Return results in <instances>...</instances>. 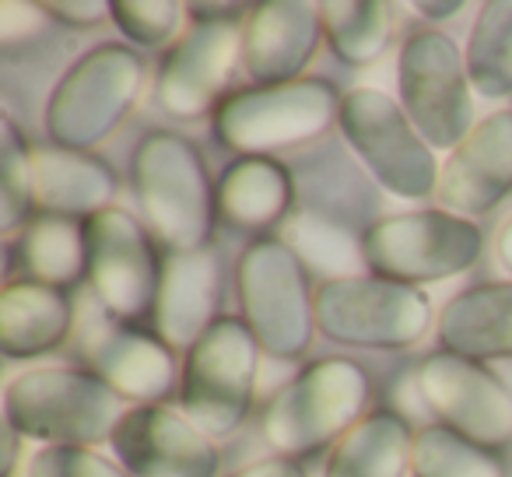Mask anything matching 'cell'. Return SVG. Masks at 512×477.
Returning a JSON list of instances; mask_svg holds the SVG:
<instances>
[{
    "label": "cell",
    "mask_w": 512,
    "mask_h": 477,
    "mask_svg": "<svg viewBox=\"0 0 512 477\" xmlns=\"http://www.w3.org/2000/svg\"><path fill=\"white\" fill-rule=\"evenodd\" d=\"M134 197L144 225L169 253L204 250L218 214V186L207 176V162L190 137L176 130H155L134 148Z\"/></svg>",
    "instance_id": "cell-1"
},
{
    "label": "cell",
    "mask_w": 512,
    "mask_h": 477,
    "mask_svg": "<svg viewBox=\"0 0 512 477\" xmlns=\"http://www.w3.org/2000/svg\"><path fill=\"white\" fill-rule=\"evenodd\" d=\"M344 95L327 78L253 85L228 95L214 113V134L242 158H274L313 144L341 120Z\"/></svg>",
    "instance_id": "cell-2"
},
{
    "label": "cell",
    "mask_w": 512,
    "mask_h": 477,
    "mask_svg": "<svg viewBox=\"0 0 512 477\" xmlns=\"http://www.w3.org/2000/svg\"><path fill=\"white\" fill-rule=\"evenodd\" d=\"M120 397L88 369H29L4 390V421L43 446L109 442L123 418Z\"/></svg>",
    "instance_id": "cell-3"
},
{
    "label": "cell",
    "mask_w": 512,
    "mask_h": 477,
    "mask_svg": "<svg viewBox=\"0 0 512 477\" xmlns=\"http://www.w3.org/2000/svg\"><path fill=\"white\" fill-rule=\"evenodd\" d=\"M372 376L351 358L313 362L267 404L264 439L278 456H309L337 446L369 414Z\"/></svg>",
    "instance_id": "cell-4"
},
{
    "label": "cell",
    "mask_w": 512,
    "mask_h": 477,
    "mask_svg": "<svg viewBox=\"0 0 512 477\" xmlns=\"http://www.w3.org/2000/svg\"><path fill=\"white\" fill-rule=\"evenodd\" d=\"M148 64L134 46L102 43L57 81L46 102V130L60 148L92 151L123 127L141 102Z\"/></svg>",
    "instance_id": "cell-5"
},
{
    "label": "cell",
    "mask_w": 512,
    "mask_h": 477,
    "mask_svg": "<svg viewBox=\"0 0 512 477\" xmlns=\"http://www.w3.org/2000/svg\"><path fill=\"white\" fill-rule=\"evenodd\" d=\"M242 320L271 358H302L316 337V292L281 235L246 246L235 271Z\"/></svg>",
    "instance_id": "cell-6"
},
{
    "label": "cell",
    "mask_w": 512,
    "mask_h": 477,
    "mask_svg": "<svg viewBox=\"0 0 512 477\" xmlns=\"http://www.w3.org/2000/svg\"><path fill=\"white\" fill-rule=\"evenodd\" d=\"M362 250L369 274L421 288L470 271L484 253V232L470 218L425 207L379 218L365 228Z\"/></svg>",
    "instance_id": "cell-7"
},
{
    "label": "cell",
    "mask_w": 512,
    "mask_h": 477,
    "mask_svg": "<svg viewBox=\"0 0 512 477\" xmlns=\"http://www.w3.org/2000/svg\"><path fill=\"white\" fill-rule=\"evenodd\" d=\"M260 355L264 348L239 316H221L186 351L179 400L211 439H225L246 425L256 400Z\"/></svg>",
    "instance_id": "cell-8"
},
{
    "label": "cell",
    "mask_w": 512,
    "mask_h": 477,
    "mask_svg": "<svg viewBox=\"0 0 512 477\" xmlns=\"http://www.w3.org/2000/svg\"><path fill=\"white\" fill-rule=\"evenodd\" d=\"M316 327L344 348L400 351L414 348L432 330V302L421 288L358 274L316 288Z\"/></svg>",
    "instance_id": "cell-9"
},
{
    "label": "cell",
    "mask_w": 512,
    "mask_h": 477,
    "mask_svg": "<svg viewBox=\"0 0 512 477\" xmlns=\"http://www.w3.org/2000/svg\"><path fill=\"white\" fill-rule=\"evenodd\" d=\"M341 137L358 162L376 176L386 193L400 200H425L439 190L435 148L404 113L400 99L379 88H355L344 95Z\"/></svg>",
    "instance_id": "cell-10"
},
{
    "label": "cell",
    "mask_w": 512,
    "mask_h": 477,
    "mask_svg": "<svg viewBox=\"0 0 512 477\" xmlns=\"http://www.w3.org/2000/svg\"><path fill=\"white\" fill-rule=\"evenodd\" d=\"M400 106L435 151H453L477 127L474 85L460 46L435 29L404 39L397 57Z\"/></svg>",
    "instance_id": "cell-11"
},
{
    "label": "cell",
    "mask_w": 512,
    "mask_h": 477,
    "mask_svg": "<svg viewBox=\"0 0 512 477\" xmlns=\"http://www.w3.org/2000/svg\"><path fill=\"white\" fill-rule=\"evenodd\" d=\"M414 386L428 411L474 446L488 453L512 446V386L484 362L439 351L421 362Z\"/></svg>",
    "instance_id": "cell-12"
},
{
    "label": "cell",
    "mask_w": 512,
    "mask_h": 477,
    "mask_svg": "<svg viewBox=\"0 0 512 477\" xmlns=\"http://www.w3.org/2000/svg\"><path fill=\"white\" fill-rule=\"evenodd\" d=\"M88 225V285L113 320L137 323L155 313L162 260L155 257L148 225L123 207L95 214Z\"/></svg>",
    "instance_id": "cell-13"
},
{
    "label": "cell",
    "mask_w": 512,
    "mask_h": 477,
    "mask_svg": "<svg viewBox=\"0 0 512 477\" xmlns=\"http://www.w3.org/2000/svg\"><path fill=\"white\" fill-rule=\"evenodd\" d=\"M235 64H242V22L193 18L155 78V102L172 120H200L225 99Z\"/></svg>",
    "instance_id": "cell-14"
},
{
    "label": "cell",
    "mask_w": 512,
    "mask_h": 477,
    "mask_svg": "<svg viewBox=\"0 0 512 477\" xmlns=\"http://www.w3.org/2000/svg\"><path fill=\"white\" fill-rule=\"evenodd\" d=\"M113 453L134 477H218V442L169 404L130 407L113 432Z\"/></svg>",
    "instance_id": "cell-15"
},
{
    "label": "cell",
    "mask_w": 512,
    "mask_h": 477,
    "mask_svg": "<svg viewBox=\"0 0 512 477\" xmlns=\"http://www.w3.org/2000/svg\"><path fill=\"white\" fill-rule=\"evenodd\" d=\"M442 211L474 221L512 197V109L477 120V127L449 151L439 172Z\"/></svg>",
    "instance_id": "cell-16"
},
{
    "label": "cell",
    "mask_w": 512,
    "mask_h": 477,
    "mask_svg": "<svg viewBox=\"0 0 512 477\" xmlns=\"http://www.w3.org/2000/svg\"><path fill=\"white\" fill-rule=\"evenodd\" d=\"M323 43L320 4L267 0L242 18V71L256 85L299 81Z\"/></svg>",
    "instance_id": "cell-17"
},
{
    "label": "cell",
    "mask_w": 512,
    "mask_h": 477,
    "mask_svg": "<svg viewBox=\"0 0 512 477\" xmlns=\"http://www.w3.org/2000/svg\"><path fill=\"white\" fill-rule=\"evenodd\" d=\"M88 372L102 379L120 400L134 407L162 404L179 379L176 351L155 334L120 323H99L81 344Z\"/></svg>",
    "instance_id": "cell-18"
},
{
    "label": "cell",
    "mask_w": 512,
    "mask_h": 477,
    "mask_svg": "<svg viewBox=\"0 0 512 477\" xmlns=\"http://www.w3.org/2000/svg\"><path fill=\"white\" fill-rule=\"evenodd\" d=\"M221 306V260L211 246L165 253L155 299V337L172 351H190L214 323Z\"/></svg>",
    "instance_id": "cell-19"
},
{
    "label": "cell",
    "mask_w": 512,
    "mask_h": 477,
    "mask_svg": "<svg viewBox=\"0 0 512 477\" xmlns=\"http://www.w3.org/2000/svg\"><path fill=\"white\" fill-rule=\"evenodd\" d=\"M32 176H36L39 211L78 221H92L95 214L109 211L120 193V176L113 165L92 151H71L60 144L39 148L32 155Z\"/></svg>",
    "instance_id": "cell-20"
},
{
    "label": "cell",
    "mask_w": 512,
    "mask_h": 477,
    "mask_svg": "<svg viewBox=\"0 0 512 477\" xmlns=\"http://www.w3.org/2000/svg\"><path fill=\"white\" fill-rule=\"evenodd\" d=\"M439 344L474 362L512 358V281H488L453 295L439 313Z\"/></svg>",
    "instance_id": "cell-21"
},
{
    "label": "cell",
    "mask_w": 512,
    "mask_h": 477,
    "mask_svg": "<svg viewBox=\"0 0 512 477\" xmlns=\"http://www.w3.org/2000/svg\"><path fill=\"white\" fill-rule=\"evenodd\" d=\"M74 330V302L64 288L15 281L0 295V348L22 362L57 351Z\"/></svg>",
    "instance_id": "cell-22"
},
{
    "label": "cell",
    "mask_w": 512,
    "mask_h": 477,
    "mask_svg": "<svg viewBox=\"0 0 512 477\" xmlns=\"http://www.w3.org/2000/svg\"><path fill=\"white\" fill-rule=\"evenodd\" d=\"M218 218L239 232H264L292 218L295 183L278 158H239L218 179Z\"/></svg>",
    "instance_id": "cell-23"
},
{
    "label": "cell",
    "mask_w": 512,
    "mask_h": 477,
    "mask_svg": "<svg viewBox=\"0 0 512 477\" xmlns=\"http://www.w3.org/2000/svg\"><path fill=\"white\" fill-rule=\"evenodd\" d=\"M414 435L404 414L369 411L327 456L323 477H407L414 460Z\"/></svg>",
    "instance_id": "cell-24"
},
{
    "label": "cell",
    "mask_w": 512,
    "mask_h": 477,
    "mask_svg": "<svg viewBox=\"0 0 512 477\" xmlns=\"http://www.w3.org/2000/svg\"><path fill=\"white\" fill-rule=\"evenodd\" d=\"M18 260L29 271V281L67 292L88 278V225L64 214H36L18 239Z\"/></svg>",
    "instance_id": "cell-25"
},
{
    "label": "cell",
    "mask_w": 512,
    "mask_h": 477,
    "mask_svg": "<svg viewBox=\"0 0 512 477\" xmlns=\"http://www.w3.org/2000/svg\"><path fill=\"white\" fill-rule=\"evenodd\" d=\"M281 243L299 257L309 274H320L327 281L358 278L369 274L362 250V235L351 232L344 221L320 211H299L281 225Z\"/></svg>",
    "instance_id": "cell-26"
},
{
    "label": "cell",
    "mask_w": 512,
    "mask_h": 477,
    "mask_svg": "<svg viewBox=\"0 0 512 477\" xmlns=\"http://www.w3.org/2000/svg\"><path fill=\"white\" fill-rule=\"evenodd\" d=\"M323 39L348 67H369L390 50L397 32V8L386 0H330L320 4Z\"/></svg>",
    "instance_id": "cell-27"
},
{
    "label": "cell",
    "mask_w": 512,
    "mask_h": 477,
    "mask_svg": "<svg viewBox=\"0 0 512 477\" xmlns=\"http://www.w3.org/2000/svg\"><path fill=\"white\" fill-rule=\"evenodd\" d=\"M467 74L484 99H512V0H488L467 36Z\"/></svg>",
    "instance_id": "cell-28"
},
{
    "label": "cell",
    "mask_w": 512,
    "mask_h": 477,
    "mask_svg": "<svg viewBox=\"0 0 512 477\" xmlns=\"http://www.w3.org/2000/svg\"><path fill=\"white\" fill-rule=\"evenodd\" d=\"M25 134L11 116L0 120V232L15 235L36 221V176Z\"/></svg>",
    "instance_id": "cell-29"
},
{
    "label": "cell",
    "mask_w": 512,
    "mask_h": 477,
    "mask_svg": "<svg viewBox=\"0 0 512 477\" xmlns=\"http://www.w3.org/2000/svg\"><path fill=\"white\" fill-rule=\"evenodd\" d=\"M411 470L418 477H502L498 460L446 425H428L414 435Z\"/></svg>",
    "instance_id": "cell-30"
},
{
    "label": "cell",
    "mask_w": 512,
    "mask_h": 477,
    "mask_svg": "<svg viewBox=\"0 0 512 477\" xmlns=\"http://www.w3.org/2000/svg\"><path fill=\"white\" fill-rule=\"evenodd\" d=\"M113 22L134 46H176L183 39L186 8L176 0H116Z\"/></svg>",
    "instance_id": "cell-31"
},
{
    "label": "cell",
    "mask_w": 512,
    "mask_h": 477,
    "mask_svg": "<svg viewBox=\"0 0 512 477\" xmlns=\"http://www.w3.org/2000/svg\"><path fill=\"white\" fill-rule=\"evenodd\" d=\"M29 477H134L120 460L85 446H43L29 460Z\"/></svg>",
    "instance_id": "cell-32"
},
{
    "label": "cell",
    "mask_w": 512,
    "mask_h": 477,
    "mask_svg": "<svg viewBox=\"0 0 512 477\" xmlns=\"http://www.w3.org/2000/svg\"><path fill=\"white\" fill-rule=\"evenodd\" d=\"M46 22H50V15L43 4H18V0L0 4V46L8 53L18 50L29 39H36L46 29Z\"/></svg>",
    "instance_id": "cell-33"
},
{
    "label": "cell",
    "mask_w": 512,
    "mask_h": 477,
    "mask_svg": "<svg viewBox=\"0 0 512 477\" xmlns=\"http://www.w3.org/2000/svg\"><path fill=\"white\" fill-rule=\"evenodd\" d=\"M43 8L50 22L67 25V29H99V25L113 22V4L106 0H57Z\"/></svg>",
    "instance_id": "cell-34"
},
{
    "label": "cell",
    "mask_w": 512,
    "mask_h": 477,
    "mask_svg": "<svg viewBox=\"0 0 512 477\" xmlns=\"http://www.w3.org/2000/svg\"><path fill=\"white\" fill-rule=\"evenodd\" d=\"M232 477H306V470L288 456H267V460H256L249 467L235 470Z\"/></svg>",
    "instance_id": "cell-35"
},
{
    "label": "cell",
    "mask_w": 512,
    "mask_h": 477,
    "mask_svg": "<svg viewBox=\"0 0 512 477\" xmlns=\"http://www.w3.org/2000/svg\"><path fill=\"white\" fill-rule=\"evenodd\" d=\"M414 11H418V15H425V18H432V22H442V18L460 15L463 4H460V0H456V4H428V0H425V4H418Z\"/></svg>",
    "instance_id": "cell-36"
},
{
    "label": "cell",
    "mask_w": 512,
    "mask_h": 477,
    "mask_svg": "<svg viewBox=\"0 0 512 477\" xmlns=\"http://www.w3.org/2000/svg\"><path fill=\"white\" fill-rule=\"evenodd\" d=\"M498 260H502V267L512 274V221H505L502 232H498Z\"/></svg>",
    "instance_id": "cell-37"
}]
</instances>
